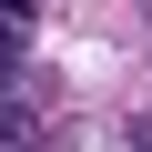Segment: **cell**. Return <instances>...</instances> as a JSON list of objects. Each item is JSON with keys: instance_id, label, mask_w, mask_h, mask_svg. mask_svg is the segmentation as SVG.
Returning <instances> with one entry per match:
<instances>
[{"instance_id": "2", "label": "cell", "mask_w": 152, "mask_h": 152, "mask_svg": "<svg viewBox=\"0 0 152 152\" xmlns=\"http://www.w3.org/2000/svg\"><path fill=\"white\" fill-rule=\"evenodd\" d=\"M132 152H152V132H132Z\"/></svg>"}, {"instance_id": "1", "label": "cell", "mask_w": 152, "mask_h": 152, "mask_svg": "<svg viewBox=\"0 0 152 152\" xmlns=\"http://www.w3.org/2000/svg\"><path fill=\"white\" fill-rule=\"evenodd\" d=\"M31 142H41V112H31L10 81H0V152H31Z\"/></svg>"}]
</instances>
